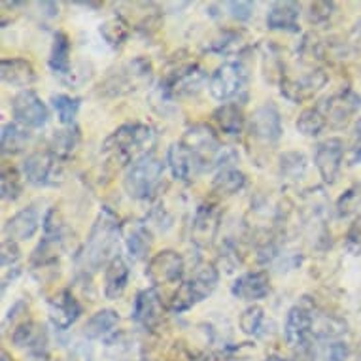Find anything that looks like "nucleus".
Returning a JSON list of instances; mask_svg holds the SVG:
<instances>
[{
    "label": "nucleus",
    "mask_w": 361,
    "mask_h": 361,
    "mask_svg": "<svg viewBox=\"0 0 361 361\" xmlns=\"http://www.w3.org/2000/svg\"><path fill=\"white\" fill-rule=\"evenodd\" d=\"M119 324V316L112 308H102L95 312L83 326V335L87 338H102L114 333L116 326Z\"/></svg>",
    "instance_id": "32"
},
{
    "label": "nucleus",
    "mask_w": 361,
    "mask_h": 361,
    "mask_svg": "<svg viewBox=\"0 0 361 361\" xmlns=\"http://www.w3.org/2000/svg\"><path fill=\"white\" fill-rule=\"evenodd\" d=\"M163 316H165V305L161 301L157 290L146 288V290L138 291L133 314H130L133 322L146 331H155L163 322Z\"/></svg>",
    "instance_id": "17"
},
{
    "label": "nucleus",
    "mask_w": 361,
    "mask_h": 361,
    "mask_svg": "<svg viewBox=\"0 0 361 361\" xmlns=\"http://www.w3.org/2000/svg\"><path fill=\"white\" fill-rule=\"evenodd\" d=\"M40 227V212L35 204H29L18 214H13L12 218L6 219L4 224V238L13 240V243H21V240H29L36 235Z\"/></svg>",
    "instance_id": "22"
},
{
    "label": "nucleus",
    "mask_w": 361,
    "mask_h": 361,
    "mask_svg": "<svg viewBox=\"0 0 361 361\" xmlns=\"http://www.w3.org/2000/svg\"><path fill=\"white\" fill-rule=\"evenodd\" d=\"M221 225V210L212 202H202L191 221V243L199 248H208Z\"/></svg>",
    "instance_id": "19"
},
{
    "label": "nucleus",
    "mask_w": 361,
    "mask_h": 361,
    "mask_svg": "<svg viewBox=\"0 0 361 361\" xmlns=\"http://www.w3.org/2000/svg\"><path fill=\"white\" fill-rule=\"evenodd\" d=\"M219 273L214 265L201 267L195 273V276H191L190 280H185L184 284H180L176 293L172 295L171 310L172 312H185L191 307H195L197 302L204 301L208 295H212L214 290L218 288Z\"/></svg>",
    "instance_id": "4"
},
{
    "label": "nucleus",
    "mask_w": 361,
    "mask_h": 361,
    "mask_svg": "<svg viewBox=\"0 0 361 361\" xmlns=\"http://www.w3.org/2000/svg\"><path fill=\"white\" fill-rule=\"evenodd\" d=\"M250 137L257 142L273 146L282 138L284 127H282V116L279 108L273 102H265L259 108H255L248 121Z\"/></svg>",
    "instance_id": "9"
},
{
    "label": "nucleus",
    "mask_w": 361,
    "mask_h": 361,
    "mask_svg": "<svg viewBox=\"0 0 361 361\" xmlns=\"http://www.w3.org/2000/svg\"><path fill=\"white\" fill-rule=\"evenodd\" d=\"M142 361H149V360H142Z\"/></svg>",
    "instance_id": "52"
},
{
    "label": "nucleus",
    "mask_w": 361,
    "mask_h": 361,
    "mask_svg": "<svg viewBox=\"0 0 361 361\" xmlns=\"http://www.w3.org/2000/svg\"><path fill=\"white\" fill-rule=\"evenodd\" d=\"M23 178L32 185H55L61 178V161L49 149L30 154L21 165Z\"/></svg>",
    "instance_id": "13"
},
{
    "label": "nucleus",
    "mask_w": 361,
    "mask_h": 361,
    "mask_svg": "<svg viewBox=\"0 0 361 361\" xmlns=\"http://www.w3.org/2000/svg\"><path fill=\"white\" fill-rule=\"evenodd\" d=\"M171 361H197V360H195V355H193V352H190V350L185 348V346H182V343H180L174 346Z\"/></svg>",
    "instance_id": "49"
},
{
    "label": "nucleus",
    "mask_w": 361,
    "mask_h": 361,
    "mask_svg": "<svg viewBox=\"0 0 361 361\" xmlns=\"http://www.w3.org/2000/svg\"><path fill=\"white\" fill-rule=\"evenodd\" d=\"M165 172V163L157 159L155 155H148L129 166L125 174L123 188L127 195L133 199H149L161 184V178Z\"/></svg>",
    "instance_id": "5"
},
{
    "label": "nucleus",
    "mask_w": 361,
    "mask_h": 361,
    "mask_svg": "<svg viewBox=\"0 0 361 361\" xmlns=\"http://www.w3.org/2000/svg\"><path fill=\"white\" fill-rule=\"evenodd\" d=\"M166 161L171 166L172 176L180 182H185V184L193 182L204 169H208L207 163L182 142L172 144L169 148V154H166Z\"/></svg>",
    "instance_id": "18"
},
{
    "label": "nucleus",
    "mask_w": 361,
    "mask_h": 361,
    "mask_svg": "<svg viewBox=\"0 0 361 361\" xmlns=\"http://www.w3.org/2000/svg\"><path fill=\"white\" fill-rule=\"evenodd\" d=\"M246 80H248L246 68L237 61H229V63H224L216 68V72L210 78L208 89H210L214 99L229 101L246 85Z\"/></svg>",
    "instance_id": "12"
},
{
    "label": "nucleus",
    "mask_w": 361,
    "mask_h": 361,
    "mask_svg": "<svg viewBox=\"0 0 361 361\" xmlns=\"http://www.w3.org/2000/svg\"><path fill=\"white\" fill-rule=\"evenodd\" d=\"M30 142V133L27 127L19 123H4L2 127V154H21Z\"/></svg>",
    "instance_id": "34"
},
{
    "label": "nucleus",
    "mask_w": 361,
    "mask_h": 361,
    "mask_svg": "<svg viewBox=\"0 0 361 361\" xmlns=\"http://www.w3.org/2000/svg\"><path fill=\"white\" fill-rule=\"evenodd\" d=\"M66 227L65 221L61 218L57 208H49L48 214L44 216V238L36 246L30 263L35 267H48L57 261L61 250L65 248L66 240Z\"/></svg>",
    "instance_id": "6"
},
{
    "label": "nucleus",
    "mask_w": 361,
    "mask_h": 361,
    "mask_svg": "<svg viewBox=\"0 0 361 361\" xmlns=\"http://www.w3.org/2000/svg\"><path fill=\"white\" fill-rule=\"evenodd\" d=\"M130 269L121 255H116L104 269V295L110 301H116L129 284Z\"/></svg>",
    "instance_id": "27"
},
{
    "label": "nucleus",
    "mask_w": 361,
    "mask_h": 361,
    "mask_svg": "<svg viewBox=\"0 0 361 361\" xmlns=\"http://www.w3.org/2000/svg\"><path fill=\"white\" fill-rule=\"evenodd\" d=\"M350 346L344 341H324L320 348L314 350V361H346Z\"/></svg>",
    "instance_id": "39"
},
{
    "label": "nucleus",
    "mask_w": 361,
    "mask_h": 361,
    "mask_svg": "<svg viewBox=\"0 0 361 361\" xmlns=\"http://www.w3.org/2000/svg\"><path fill=\"white\" fill-rule=\"evenodd\" d=\"M267 361H290V360H282V357H279V355H273V357H269Z\"/></svg>",
    "instance_id": "51"
},
{
    "label": "nucleus",
    "mask_w": 361,
    "mask_h": 361,
    "mask_svg": "<svg viewBox=\"0 0 361 361\" xmlns=\"http://www.w3.org/2000/svg\"><path fill=\"white\" fill-rule=\"evenodd\" d=\"M184 257L174 250H161L148 261L146 276L154 286L176 284L184 276Z\"/></svg>",
    "instance_id": "14"
},
{
    "label": "nucleus",
    "mask_w": 361,
    "mask_h": 361,
    "mask_svg": "<svg viewBox=\"0 0 361 361\" xmlns=\"http://www.w3.org/2000/svg\"><path fill=\"white\" fill-rule=\"evenodd\" d=\"M51 104H54L55 112H57V118L65 127H71L74 125V119L78 116V110H80V104L82 101L78 97L65 95V93H59V95L51 97Z\"/></svg>",
    "instance_id": "38"
},
{
    "label": "nucleus",
    "mask_w": 361,
    "mask_h": 361,
    "mask_svg": "<svg viewBox=\"0 0 361 361\" xmlns=\"http://www.w3.org/2000/svg\"><path fill=\"white\" fill-rule=\"evenodd\" d=\"M307 172V157L301 152H286L280 155V176L288 182L301 180Z\"/></svg>",
    "instance_id": "37"
},
{
    "label": "nucleus",
    "mask_w": 361,
    "mask_h": 361,
    "mask_svg": "<svg viewBox=\"0 0 361 361\" xmlns=\"http://www.w3.org/2000/svg\"><path fill=\"white\" fill-rule=\"evenodd\" d=\"M12 341L19 348H27L30 355H48V331L36 322H21L12 333Z\"/></svg>",
    "instance_id": "23"
},
{
    "label": "nucleus",
    "mask_w": 361,
    "mask_h": 361,
    "mask_svg": "<svg viewBox=\"0 0 361 361\" xmlns=\"http://www.w3.org/2000/svg\"><path fill=\"white\" fill-rule=\"evenodd\" d=\"M2 361H12L10 360V354H8L6 350H2Z\"/></svg>",
    "instance_id": "50"
},
{
    "label": "nucleus",
    "mask_w": 361,
    "mask_h": 361,
    "mask_svg": "<svg viewBox=\"0 0 361 361\" xmlns=\"http://www.w3.org/2000/svg\"><path fill=\"white\" fill-rule=\"evenodd\" d=\"M19 257H21V252H19L18 248V243L4 238V240H2V255H0L2 267H4V269L13 267L19 261Z\"/></svg>",
    "instance_id": "47"
},
{
    "label": "nucleus",
    "mask_w": 361,
    "mask_h": 361,
    "mask_svg": "<svg viewBox=\"0 0 361 361\" xmlns=\"http://www.w3.org/2000/svg\"><path fill=\"white\" fill-rule=\"evenodd\" d=\"M207 71L202 66L191 63L172 71L169 76L161 82L159 93L165 101H172L176 97L197 95L207 82Z\"/></svg>",
    "instance_id": "7"
},
{
    "label": "nucleus",
    "mask_w": 361,
    "mask_h": 361,
    "mask_svg": "<svg viewBox=\"0 0 361 361\" xmlns=\"http://www.w3.org/2000/svg\"><path fill=\"white\" fill-rule=\"evenodd\" d=\"M238 324H240V329H243L246 335H252V337H259V335H263V333H261V327L265 324V312H263V308L257 307V305L248 307L243 314H240Z\"/></svg>",
    "instance_id": "41"
},
{
    "label": "nucleus",
    "mask_w": 361,
    "mask_h": 361,
    "mask_svg": "<svg viewBox=\"0 0 361 361\" xmlns=\"http://www.w3.org/2000/svg\"><path fill=\"white\" fill-rule=\"evenodd\" d=\"M180 142L188 146L191 152H195L207 163V166H210L208 163L225 161V154H229V149H225L221 142H219V137L216 135V130L207 123H195L188 127Z\"/></svg>",
    "instance_id": "8"
},
{
    "label": "nucleus",
    "mask_w": 361,
    "mask_h": 361,
    "mask_svg": "<svg viewBox=\"0 0 361 361\" xmlns=\"http://www.w3.org/2000/svg\"><path fill=\"white\" fill-rule=\"evenodd\" d=\"M214 119L219 125V129L227 133V135H231V137L240 135L244 129V123H246L243 106H238V102H224L214 112Z\"/></svg>",
    "instance_id": "29"
},
{
    "label": "nucleus",
    "mask_w": 361,
    "mask_h": 361,
    "mask_svg": "<svg viewBox=\"0 0 361 361\" xmlns=\"http://www.w3.org/2000/svg\"><path fill=\"white\" fill-rule=\"evenodd\" d=\"M12 114L16 123L27 129H40L48 123L49 110L46 102L36 95L32 89H23L12 99Z\"/></svg>",
    "instance_id": "11"
},
{
    "label": "nucleus",
    "mask_w": 361,
    "mask_h": 361,
    "mask_svg": "<svg viewBox=\"0 0 361 361\" xmlns=\"http://www.w3.org/2000/svg\"><path fill=\"white\" fill-rule=\"evenodd\" d=\"M327 83V74L322 68H312L299 78L286 74L280 78V91L291 102H302L312 99Z\"/></svg>",
    "instance_id": "15"
},
{
    "label": "nucleus",
    "mask_w": 361,
    "mask_h": 361,
    "mask_svg": "<svg viewBox=\"0 0 361 361\" xmlns=\"http://www.w3.org/2000/svg\"><path fill=\"white\" fill-rule=\"evenodd\" d=\"M23 193V182L18 169L13 166H4L2 169V199L8 202L18 201Z\"/></svg>",
    "instance_id": "40"
},
{
    "label": "nucleus",
    "mask_w": 361,
    "mask_h": 361,
    "mask_svg": "<svg viewBox=\"0 0 361 361\" xmlns=\"http://www.w3.org/2000/svg\"><path fill=\"white\" fill-rule=\"evenodd\" d=\"M299 13H301V4L297 2H274L267 13V27L273 30L297 32Z\"/></svg>",
    "instance_id": "26"
},
{
    "label": "nucleus",
    "mask_w": 361,
    "mask_h": 361,
    "mask_svg": "<svg viewBox=\"0 0 361 361\" xmlns=\"http://www.w3.org/2000/svg\"><path fill=\"white\" fill-rule=\"evenodd\" d=\"M157 142V133L146 123H125L104 140L102 149L121 163H137L148 157Z\"/></svg>",
    "instance_id": "2"
},
{
    "label": "nucleus",
    "mask_w": 361,
    "mask_h": 361,
    "mask_svg": "<svg viewBox=\"0 0 361 361\" xmlns=\"http://www.w3.org/2000/svg\"><path fill=\"white\" fill-rule=\"evenodd\" d=\"M244 46L243 32L237 30H224L216 40L210 44V51L214 54H233V51H240Z\"/></svg>",
    "instance_id": "42"
},
{
    "label": "nucleus",
    "mask_w": 361,
    "mask_h": 361,
    "mask_svg": "<svg viewBox=\"0 0 361 361\" xmlns=\"http://www.w3.org/2000/svg\"><path fill=\"white\" fill-rule=\"evenodd\" d=\"M318 106L326 116L327 123L338 129V127H344L348 123L350 118L360 110L361 97L352 89H344V91H338L324 102H320Z\"/></svg>",
    "instance_id": "20"
},
{
    "label": "nucleus",
    "mask_w": 361,
    "mask_h": 361,
    "mask_svg": "<svg viewBox=\"0 0 361 361\" xmlns=\"http://www.w3.org/2000/svg\"><path fill=\"white\" fill-rule=\"evenodd\" d=\"M360 161H361V118L355 121L354 129H352V137H350V148H348L350 165H357Z\"/></svg>",
    "instance_id": "46"
},
{
    "label": "nucleus",
    "mask_w": 361,
    "mask_h": 361,
    "mask_svg": "<svg viewBox=\"0 0 361 361\" xmlns=\"http://www.w3.org/2000/svg\"><path fill=\"white\" fill-rule=\"evenodd\" d=\"M154 80V66L146 57H135L118 71L108 74V78L101 83L99 93L104 97H119L146 87Z\"/></svg>",
    "instance_id": "3"
},
{
    "label": "nucleus",
    "mask_w": 361,
    "mask_h": 361,
    "mask_svg": "<svg viewBox=\"0 0 361 361\" xmlns=\"http://www.w3.org/2000/svg\"><path fill=\"white\" fill-rule=\"evenodd\" d=\"M344 144L341 138H327L314 148V165L326 184H335L343 169Z\"/></svg>",
    "instance_id": "16"
},
{
    "label": "nucleus",
    "mask_w": 361,
    "mask_h": 361,
    "mask_svg": "<svg viewBox=\"0 0 361 361\" xmlns=\"http://www.w3.org/2000/svg\"><path fill=\"white\" fill-rule=\"evenodd\" d=\"M123 235V224L112 208L102 207L85 243L76 255L78 267L83 273H97L116 257L119 237Z\"/></svg>",
    "instance_id": "1"
},
{
    "label": "nucleus",
    "mask_w": 361,
    "mask_h": 361,
    "mask_svg": "<svg viewBox=\"0 0 361 361\" xmlns=\"http://www.w3.org/2000/svg\"><path fill=\"white\" fill-rule=\"evenodd\" d=\"M335 10V2H314L310 4V13H308V21L314 25H320L329 21Z\"/></svg>",
    "instance_id": "45"
},
{
    "label": "nucleus",
    "mask_w": 361,
    "mask_h": 361,
    "mask_svg": "<svg viewBox=\"0 0 361 361\" xmlns=\"http://www.w3.org/2000/svg\"><path fill=\"white\" fill-rule=\"evenodd\" d=\"M99 32L106 40L108 46L112 48H119L130 35V25L125 21L121 16H116V18L106 19L104 23L99 27Z\"/></svg>",
    "instance_id": "36"
},
{
    "label": "nucleus",
    "mask_w": 361,
    "mask_h": 361,
    "mask_svg": "<svg viewBox=\"0 0 361 361\" xmlns=\"http://www.w3.org/2000/svg\"><path fill=\"white\" fill-rule=\"evenodd\" d=\"M48 314L49 322L59 331H66L76 324L80 314H82V307H80L76 297L72 295L71 290H63L48 301Z\"/></svg>",
    "instance_id": "21"
},
{
    "label": "nucleus",
    "mask_w": 361,
    "mask_h": 361,
    "mask_svg": "<svg viewBox=\"0 0 361 361\" xmlns=\"http://www.w3.org/2000/svg\"><path fill=\"white\" fill-rule=\"evenodd\" d=\"M0 74H2L4 83L13 85V87H29L30 83H35L36 80L35 66L30 65L27 59H21V57L2 59Z\"/></svg>",
    "instance_id": "28"
},
{
    "label": "nucleus",
    "mask_w": 361,
    "mask_h": 361,
    "mask_svg": "<svg viewBox=\"0 0 361 361\" xmlns=\"http://www.w3.org/2000/svg\"><path fill=\"white\" fill-rule=\"evenodd\" d=\"M123 238L133 259L140 261L148 257L154 238H152L149 227L144 221H129L123 225Z\"/></svg>",
    "instance_id": "25"
},
{
    "label": "nucleus",
    "mask_w": 361,
    "mask_h": 361,
    "mask_svg": "<svg viewBox=\"0 0 361 361\" xmlns=\"http://www.w3.org/2000/svg\"><path fill=\"white\" fill-rule=\"evenodd\" d=\"M314 320H316V314H314L312 302L301 301L290 308V312L286 316L284 335L291 348L301 350L305 346H310L308 338L314 331Z\"/></svg>",
    "instance_id": "10"
},
{
    "label": "nucleus",
    "mask_w": 361,
    "mask_h": 361,
    "mask_svg": "<svg viewBox=\"0 0 361 361\" xmlns=\"http://www.w3.org/2000/svg\"><path fill=\"white\" fill-rule=\"evenodd\" d=\"M327 119L324 116V112L320 110V106H312V108H305L299 118L295 121L297 130L305 135V137H318L322 133V129L326 127Z\"/></svg>",
    "instance_id": "35"
},
{
    "label": "nucleus",
    "mask_w": 361,
    "mask_h": 361,
    "mask_svg": "<svg viewBox=\"0 0 361 361\" xmlns=\"http://www.w3.org/2000/svg\"><path fill=\"white\" fill-rule=\"evenodd\" d=\"M361 204V184H354L352 188L344 191V195H341V199L337 201V214L343 218V216H350L354 212L355 208H360Z\"/></svg>",
    "instance_id": "43"
},
{
    "label": "nucleus",
    "mask_w": 361,
    "mask_h": 361,
    "mask_svg": "<svg viewBox=\"0 0 361 361\" xmlns=\"http://www.w3.org/2000/svg\"><path fill=\"white\" fill-rule=\"evenodd\" d=\"M71 38L65 32H55L54 46H51V54H49V68L55 74H63V76L71 74Z\"/></svg>",
    "instance_id": "33"
},
{
    "label": "nucleus",
    "mask_w": 361,
    "mask_h": 361,
    "mask_svg": "<svg viewBox=\"0 0 361 361\" xmlns=\"http://www.w3.org/2000/svg\"><path fill=\"white\" fill-rule=\"evenodd\" d=\"M227 10L231 13V18L238 21H248L254 13V4L252 2H227Z\"/></svg>",
    "instance_id": "48"
},
{
    "label": "nucleus",
    "mask_w": 361,
    "mask_h": 361,
    "mask_svg": "<svg viewBox=\"0 0 361 361\" xmlns=\"http://www.w3.org/2000/svg\"><path fill=\"white\" fill-rule=\"evenodd\" d=\"M344 250L350 255H361V216L352 221L344 237Z\"/></svg>",
    "instance_id": "44"
},
{
    "label": "nucleus",
    "mask_w": 361,
    "mask_h": 361,
    "mask_svg": "<svg viewBox=\"0 0 361 361\" xmlns=\"http://www.w3.org/2000/svg\"><path fill=\"white\" fill-rule=\"evenodd\" d=\"M244 185H246V174L243 171H238L237 166L225 165L219 169V172L214 178L212 190L218 195L229 197L238 193V191H243Z\"/></svg>",
    "instance_id": "30"
},
{
    "label": "nucleus",
    "mask_w": 361,
    "mask_h": 361,
    "mask_svg": "<svg viewBox=\"0 0 361 361\" xmlns=\"http://www.w3.org/2000/svg\"><path fill=\"white\" fill-rule=\"evenodd\" d=\"M231 293L243 301H259L271 293V279L265 271H252L235 280Z\"/></svg>",
    "instance_id": "24"
},
{
    "label": "nucleus",
    "mask_w": 361,
    "mask_h": 361,
    "mask_svg": "<svg viewBox=\"0 0 361 361\" xmlns=\"http://www.w3.org/2000/svg\"><path fill=\"white\" fill-rule=\"evenodd\" d=\"M78 144H80V129H78L76 125H71V127H65V129L55 130L51 138H49L48 149L57 159L65 161L74 154Z\"/></svg>",
    "instance_id": "31"
}]
</instances>
